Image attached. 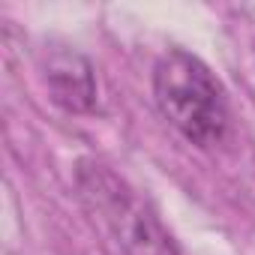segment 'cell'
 Masks as SVG:
<instances>
[{
	"label": "cell",
	"mask_w": 255,
	"mask_h": 255,
	"mask_svg": "<svg viewBox=\"0 0 255 255\" xmlns=\"http://www.w3.org/2000/svg\"><path fill=\"white\" fill-rule=\"evenodd\" d=\"M153 96L174 129L198 144L213 147L228 129V102L213 72L189 51H168L153 69Z\"/></svg>",
	"instance_id": "obj_1"
},
{
	"label": "cell",
	"mask_w": 255,
	"mask_h": 255,
	"mask_svg": "<svg viewBox=\"0 0 255 255\" xmlns=\"http://www.w3.org/2000/svg\"><path fill=\"white\" fill-rule=\"evenodd\" d=\"M78 192L123 255H180L156 213L114 171L84 162L78 168Z\"/></svg>",
	"instance_id": "obj_2"
},
{
	"label": "cell",
	"mask_w": 255,
	"mask_h": 255,
	"mask_svg": "<svg viewBox=\"0 0 255 255\" xmlns=\"http://www.w3.org/2000/svg\"><path fill=\"white\" fill-rule=\"evenodd\" d=\"M45 81L51 90V99L75 114L93 111L96 105V81H93V69L90 63L78 54V51H54L48 57L45 66Z\"/></svg>",
	"instance_id": "obj_3"
}]
</instances>
